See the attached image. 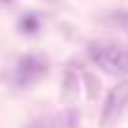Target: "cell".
I'll return each mask as SVG.
<instances>
[{
    "label": "cell",
    "mask_w": 128,
    "mask_h": 128,
    "mask_svg": "<svg viewBox=\"0 0 128 128\" xmlns=\"http://www.w3.org/2000/svg\"><path fill=\"white\" fill-rule=\"evenodd\" d=\"M88 55H90L95 66H100L107 74H114V76L128 74V50L124 45H119V43L95 40L88 48Z\"/></svg>",
    "instance_id": "cell-1"
},
{
    "label": "cell",
    "mask_w": 128,
    "mask_h": 128,
    "mask_svg": "<svg viewBox=\"0 0 128 128\" xmlns=\"http://www.w3.org/2000/svg\"><path fill=\"white\" fill-rule=\"evenodd\" d=\"M50 69V62L43 52H28L17 60L12 69V86L17 88H31L33 83H38Z\"/></svg>",
    "instance_id": "cell-2"
},
{
    "label": "cell",
    "mask_w": 128,
    "mask_h": 128,
    "mask_svg": "<svg viewBox=\"0 0 128 128\" xmlns=\"http://www.w3.org/2000/svg\"><path fill=\"white\" fill-rule=\"evenodd\" d=\"M126 107H128V81H121L119 86H114L109 90V95H107V100H104L102 116H100L102 128L114 126L116 121L121 119V114L126 112Z\"/></svg>",
    "instance_id": "cell-3"
},
{
    "label": "cell",
    "mask_w": 128,
    "mask_h": 128,
    "mask_svg": "<svg viewBox=\"0 0 128 128\" xmlns=\"http://www.w3.org/2000/svg\"><path fill=\"white\" fill-rule=\"evenodd\" d=\"M55 128H83L81 126V116H78L76 109H64L60 116H57Z\"/></svg>",
    "instance_id": "cell-4"
},
{
    "label": "cell",
    "mask_w": 128,
    "mask_h": 128,
    "mask_svg": "<svg viewBox=\"0 0 128 128\" xmlns=\"http://www.w3.org/2000/svg\"><path fill=\"white\" fill-rule=\"evenodd\" d=\"M19 26H22L24 33H36V28H38V17H36V14H26V17L22 19Z\"/></svg>",
    "instance_id": "cell-5"
},
{
    "label": "cell",
    "mask_w": 128,
    "mask_h": 128,
    "mask_svg": "<svg viewBox=\"0 0 128 128\" xmlns=\"http://www.w3.org/2000/svg\"><path fill=\"white\" fill-rule=\"evenodd\" d=\"M112 22H114L116 26H121V28L128 33V10H124V12H119V14H114V19H112Z\"/></svg>",
    "instance_id": "cell-6"
},
{
    "label": "cell",
    "mask_w": 128,
    "mask_h": 128,
    "mask_svg": "<svg viewBox=\"0 0 128 128\" xmlns=\"http://www.w3.org/2000/svg\"><path fill=\"white\" fill-rule=\"evenodd\" d=\"M26 128H45L43 124H33V126H26Z\"/></svg>",
    "instance_id": "cell-7"
},
{
    "label": "cell",
    "mask_w": 128,
    "mask_h": 128,
    "mask_svg": "<svg viewBox=\"0 0 128 128\" xmlns=\"http://www.w3.org/2000/svg\"><path fill=\"white\" fill-rule=\"evenodd\" d=\"M7 2H10V0H0V5H7Z\"/></svg>",
    "instance_id": "cell-8"
}]
</instances>
